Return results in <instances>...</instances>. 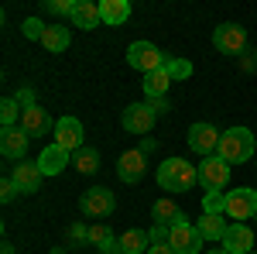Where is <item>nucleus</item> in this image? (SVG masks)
<instances>
[{
    "label": "nucleus",
    "mask_w": 257,
    "mask_h": 254,
    "mask_svg": "<svg viewBox=\"0 0 257 254\" xmlns=\"http://www.w3.org/2000/svg\"><path fill=\"white\" fill-rule=\"evenodd\" d=\"M199 182V165H189L185 158H168L158 165V186L165 193H185Z\"/></svg>",
    "instance_id": "f257e3e1"
},
{
    "label": "nucleus",
    "mask_w": 257,
    "mask_h": 254,
    "mask_svg": "<svg viewBox=\"0 0 257 254\" xmlns=\"http://www.w3.org/2000/svg\"><path fill=\"white\" fill-rule=\"evenodd\" d=\"M226 165H243L247 158H254V134L247 127H230L219 137V151H216Z\"/></svg>",
    "instance_id": "f03ea898"
},
{
    "label": "nucleus",
    "mask_w": 257,
    "mask_h": 254,
    "mask_svg": "<svg viewBox=\"0 0 257 254\" xmlns=\"http://www.w3.org/2000/svg\"><path fill=\"white\" fill-rule=\"evenodd\" d=\"M168 244L175 247V254H199V251H202V244H206V237L199 234L196 227L189 223V216L182 213L175 223L168 227Z\"/></svg>",
    "instance_id": "7ed1b4c3"
},
{
    "label": "nucleus",
    "mask_w": 257,
    "mask_h": 254,
    "mask_svg": "<svg viewBox=\"0 0 257 254\" xmlns=\"http://www.w3.org/2000/svg\"><path fill=\"white\" fill-rule=\"evenodd\" d=\"M79 210H82V216H93V220H106V216L117 210V199H113V193H110L106 186H93V189H86V193H82Z\"/></svg>",
    "instance_id": "20e7f679"
},
{
    "label": "nucleus",
    "mask_w": 257,
    "mask_h": 254,
    "mask_svg": "<svg viewBox=\"0 0 257 254\" xmlns=\"http://www.w3.org/2000/svg\"><path fill=\"white\" fill-rule=\"evenodd\" d=\"M127 62H131V69H141V72L148 76V72H155V69L165 65V55H161L151 41H134V45L127 48Z\"/></svg>",
    "instance_id": "39448f33"
},
{
    "label": "nucleus",
    "mask_w": 257,
    "mask_h": 254,
    "mask_svg": "<svg viewBox=\"0 0 257 254\" xmlns=\"http://www.w3.org/2000/svg\"><path fill=\"white\" fill-rule=\"evenodd\" d=\"M199 182L206 186V193H219L226 182H230V165L219 155H209L202 165H199Z\"/></svg>",
    "instance_id": "423d86ee"
},
{
    "label": "nucleus",
    "mask_w": 257,
    "mask_h": 254,
    "mask_svg": "<svg viewBox=\"0 0 257 254\" xmlns=\"http://www.w3.org/2000/svg\"><path fill=\"white\" fill-rule=\"evenodd\" d=\"M213 45L219 52H226V55H240L247 48V31L240 24H233V21H226V24H219L213 31Z\"/></svg>",
    "instance_id": "0eeeda50"
},
{
    "label": "nucleus",
    "mask_w": 257,
    "mask_h": 254,
    "mask_svg": "<svg viewBox=\"0 0 257 254\" xmlns=\"http://www.w3.org/2000/svg\"><path fill=\"white\" fill-rule=\"evenodd\" d=\"M226 213L233 216V220H250L257 216V193L250 186H243V189H233V193H226Z\"/></svg>",
    "instance_id": "6e6552de"
},
{
    "label": "nucleus",
    "mask_w": 257,
    "mask_h": 254,
    "mask_svg": "<svg viewBox=\"0 0 257 254\" xmlns=\"http://www.w3.org/2000/svg\"><path fill=\"white\" fill-rule=\"evenodd\" d=\"M11 179H14V186H18L21 196H31V193H38V189H41L45 172L38 168V161H28V158H24V161H18V165H14Z\"/></svg>",
    "instance_id": "1a4fd4ad"
},
{
    "label": "nucleus",
    "mask_w": 257,
    "mask_h": 254,
    "mask_svg": "<svg viewBox=\"0 0 257 254\" xmlns=\"http://www.w3.org/2000/svg\"><path fill=\"white\" fill-rule=\"evenodd\" d=\"M55 144L59 148H65L69 155H76L79 148H86L82 144V124L76 117H59L55 120Z\"/></svg>",
    "instance_id": "9d476101"
},
{
    "label": "nucleus",
    "mask_w": 257,
    "mask_h": 254,
    "mask_svg": "<svg viewBox=\"0 0 257 254\" xmlns=\"http://www.w3.org/2000/svg\"><path fill=\"white\" fill-rule=\"evenodd\" d=\"M219 137H223V134H216L213 124H192V127H189V148L209 158V155H216V151H219Z\"/></svg>",
    "instance_id": "9b49d317"
},
{
    "label": "nucleus",
    "mask_w": 257,
    "mask_h": 254,
    "mask_svg": "<svg viewBox=\"0 0 257 254\" xmlns=\"http://www.w3.org/2000/svg\"><path fill=\"white\" fill-rule=\"evenodd\" d=\"M123 131H131V134H148L151 127H155V110L148 107V103H131L127 110H123Z\"/></svg>",
    "instance_id": "f8f14e48"
},
{
    "label": "nucleus",
    "mask_w": 257,
    "mask_h": 254,
    "mask_svg": "<svg viewBox=\"0 0 257 254\" xmlns=\"http://www.w3.org/2000/svg\"><path fill=\"white\" fill-rule=\"evenodd\" d=\"M223 251L230 254H250L254 251V230L250 227H243V223H233V227H226V234H223Z\"/></svg>",
    "instance_id": "ddd939ff"
},
{
    "label": "nucleus",
    "mask_w": 257,
    "mask_h": 254,
    "mask_svg": "<svg viewBox=\"0 0 257 254\" xmlns=\"http://www.w3.org/2000/svg\"><path fill=\"white\" fill-rule=\"evenodd\" d=\"M48 127H55V124H52V114H48L45 107H28V110L21 114V131L28 137H45Z\"/></svg>",
    "instance_id": "4468645a"
},
{
    "label": "nucleus",
    "mask_w": 257,
    "mask_h": 254,
    "mask_svg": "<svg viewBox=\"0 0 257 254\" xmlns=\"http://www.w3.org/2000/svg\"><path fill=\"white\" fill-rule=\"evenodd\" d=\"M0 155L11 158V161H24V155H28V134H24L21 127L4 131V134H0Z\"/></svg>",
    "instance_id": "2eb2a0df"
},
{
    "label": "nucleus",
    "mask_w": 257,
    "mask_h": 254,
    "mask_svg": "<svg viewBox=\"0 0 257 254\" xmlns=\"http://www.w3.org/2000/svg\"><path fill=\"white\" fill-rule=\"evenodd\" d=\"M144 151L141 148H134V151H123L117 161V176L120 182H141V176H144Z\"/></svg>",
    "instance_id": "dca6fc26"
},
{
    "label": "nucleus",
    "mask_w": 257,
    "mask_h": 254,
    "mask_svg": "<svg viewBox=\"0 0 257 254\" xmlns=\"http://www.w3.org/2000/svg\"><path fill=\"white\" fill-rule=\"evenodd\" d=\"M65 165H69V151L59 148L55 141L38 155V168L45 172V176H59V172H65Z\"/></svg>",
    "instance_id": "f3484780"
},
{
    "label": "nucleus",
    "mask_w": 257,
    "mask_h": 254,
    "mask_svg": "<svg viewBox=\"0 0 257 254\" xmlns=\"http://www.w3.org/2000/svg\"><path fill=\"white\" fill-rule=\"evenodd\" d=\"M72 21H76V28H82V31L99 28V24H103L99 4H93V0H76V7H72Z\"/></svg>",
    "instance_id": "a211bd4d"
},
{
    "label": "nucleus",
    "mask_w": 257,
    "mask_h": 254,
    "mask_svg": "<svg viewBox=\"0 0 257 254\" xmlns=\"http://www.w3.org/2000/svg\"><path fill=\"white\" fill-rule=\"evenodd\" d=\"M99 14H103V24L120 28V24L131 21V4H127V0H103V4H99Z\"/></svg>",
    "instance_id": "6ab92c4d"
},
{
    "label": "nucleus",
    "mask_w": 257,
    "mask_h": 254,
    "mask_svg": "<svg viewBox=\"0 0 257 254\" xmlns=\"http://www.w3.org/2000/svg\"><path fill=\"white\" fill-rule=\"evenodd\" d=\"M172 82H175V79L168 76V69L161 65V69H155V72H148V76H144V97H148V100H155V97H165Z\"/></svg>",
    "instance_id": "aec40b11"
},
{
    "label": "nucleus",
    "mask_w": 257,
    "mask_h": 254,
    "mask_svg": "<svg viewBox=\"0 0 257 254\" xmlns=\"http://www.w3.org/2000/svg\"><path fill=\"white\" fill-rule=\"evenodd\" d=\"M69 41H72V35H69V28H62V24H48L45 35H41V45H45L48 52H65Z\"/></svg>",
    "instance_id": "412c9836"
},
{
    "label": "nucleus",
    "mask_w": 257,
    "mask_h": 254,
    "mask_svg": "<svg viewBox=\"0 0 257 254\" xmlns=\"http://www.w3.org/2000/svg\"><path fill=\"white\" fill-rule=\"evenodd\" d=\"M151 216H155V223H161V227H172L178 216H182V210H178L175 199H158L151 206Z\"/></svg>",
    "instance_id": "4be33fe9"
},
{
    "label": "nucleus",
    "mask_w": 257,
    "mask_h": 254,
    "mask_svg": "<svg viewBox=\"0 0 257 254\" xmlns=\"http://www.w3.org/2000/svg\"><path fill=\"white\" fill-rule=\"evenodd\" d=\"M120 244H123L127 254H148L151 251V234H144V230H127V234L120 237Z\"/></svg>",
    "instance_id": "5701e85b"
},
{
    "label": "nucleus",
    "mask_w": 257,
    "mask_h": 254,
    "mask_svg": "<svg viewBox=\"0 0 257 254\" xmlns=\"http://www.w3.org/2000/svg\"><path fill=\"white\" fill-rule=\"evenodd\" d=\"M196 230L206 240H223V234H226V223L219 220V216H209V213H202V220L196 223Z\"/></svg>",
    "instance_id": "b1692460"
},
{
    "label": "nucleus",
    "mask_w": 257,
    "mask_h": 254,
    "mask_svg": "<svg viewBox=\"0 0 257 254\" xmlns=\"http://www.w3.org/2000/svg\"><path fill=\"white\" fill-rule=\"evenodd\" d=\"M72 161H76V168H79L82 176H93L99 168V155H96V148H79L76 155H72Z\"/></svg>",
    "instance_id": "393cba45"
},
{
    "label": "nucleus",
    "mask_w": 257,
    "mask_h": 254,
    "mask_svg": "<svg viewBox=\"0 0 257 254\" xmlns=\"http://www.w3.org/2000/svg\"><path fill=\"white\" fill-rule=\"evenodd\" d=\"M21 114H24V110H21V103L14 97L4 100V103H0V124H4V131H11V127H14V120H18Z\"/></svg>",
    "instance_id": "a878e982"
},
{
    "label": "nucleus",
    "mask_w": 257,
    "mask_h": 254,
    "mask_svg": "<svg viewBox=\"0 0 257 254\" xmlns=\"http://www.w3.org/2000/svg\"><path fill=\"white\" fill-rule=\"evenodd\" d=\"M202 213H209V216L226 213V193H206L202 196Z\"/></svg>",
    "instance_id": "bb28decb"
},
{
    "label": "nucleus",
    "mask_w": 257,
    "mask_h": 254,
    "mask_svg": "<svg viewBox=\"0 0 257 254\" xmlns=\"http://www.w3.org/2000/svg\"><path fill=\"white\" fill-rule=\"evenodd\" d=\"M165 69L172 79H189L192 76V62L189 59H165Z\"/></svg>",
    "instance_id": "cd10ccee"
},
{
    "label": "nucleus",
    "mask_w": 257,
    "mask_h": 254,
    "mask_svg": "<svg viewBox=\"0 0 257 254\" xmlns=\"http://www.w3.org/2000/svg\"><path fill=\"white\" fill-rule=\"evenodd\" d=\"M21 31H24V38H31V41H41V35H45V24H41L38 18H28L24 24H21Z\"/></svg>",
    "instance_id": "c85d7f7f"
},
{
    "label": "nucleus",
    "mask_w": 257,
    "mask_h": 254,
    "mask_svg": "<svg viewBox=\"0 0 257 254\" xmlns=\"http://www.w3.org/2000/svg\"><path fill=\"white\" fill-rule=\"evenodd\" d=\"M113 240V234H110V227L103 223V227H89V244H96V247H106Z\"/></svg>",
    "instance_id": "c756f323"
},
{
    "label": "nucleus",
    "mask_w": 257,
    "mask_h": 254,
    "mask_svg": "<svg viewBox=\"0 0 257 254\" xmlns=\"http://www.w3.org/2000/svg\"><path fill=\"white\" fill-rule=\"evenodd\" d=\"M41 7L52 11V14H69V18H72V7H76V4H69V0H45Z\"/></svg>",
    "instance_id": "7c9ffc66"
},
{
    "label": "nucleus",
    "mask_w": 257,
    "mask_h": 254,
    "mask_svg": "<svg viewBox=\"0 0 257 254\" xmlns=\"http://www.w3.org/2000/svg\"><path fill=\"white\" fill-rule=\"evenodd\" d=\"M14 196H18V186H14V179L4 176V182H0V199H4V203H14Z\"/></svg>",
    "instance_id": "2f4dec72"
},
{
    "label": "nucleus",
    "mask_w": 257,
    "mask_h": 254,
    "mask_svg": "<svg viewBox=\"0 0 257 254\" xmlns=\"http://www.w3.org/2000/svg\"><path fill=\"white\" fill-rule=\"evenodd\" d=\"M21 103V110H28V107H38V103H35V90H31V86H24V90H18V97H14Z\"/></svg>",
    "instance_id": "473e14b6"
},
{
    "label": "nucleus",
    "mask_w": 257,
    "mask_h": 254,
    "mask_svg": "<svg viewBox=\"0 0 257 254\" xmlns=\"http://www.w3.org/2000/svg\"><path fill=\"white\" fill-rule=\"evenodd\" d=\"M148 107L155 110V117H158V114H168V110H172V103H168V97H155V100H148Z\"/></svg>",
    "instance_id": "72a5a7b5"
},
{
    "label": "nucleus",
    "mask_w": 257,
    "mask_h": 254,
    "mask_svg": "<svg viewBox=\"0 0 257 254\" xmlns=\"http://www.w3.org/2000/svg\"><path fill=\"white\" fill-rule=\"evenodd\" d=\"M69 240H89V227L86 223H72L69 227Z\"/></svg>",
    "instance_id": "f704fd0d"
},
{
    "label": "nucleus",
    "mask_w": 257,
    "mask_h": 254,
    "mask_svg": "<svg viewBox=\"0 0 257 254\" xmlns=\"http://www.w3.org/2000/svg\"><path fill=\"white\" fill-rule=\"evenodd\" d=\"M148 234H151V244H168V227H161V223H155Z\"/></svg>",
    "instance_id": "c9c22d12"
},
{
    "label": "nucleus",
    "mask_w": 257,
    "mask_h": 254,
    "mask_svg": "<svg viewBox=\"0 0 257 254\" xmlns=\"http://www.w3.org/2000/svg\"><path fill=\"white\" fill-rule=\"evenodd\" d=\"M240 55H243V69H247V72H254V69H257V52H254V48H243Z\"/></svg>",
    "instance_id": "e433bc0d"
},
{
    "label": "nucleus",
    "mask_w": 257,
    "mask_h": 254,
    "mask_svg": "<svg viewBox=\"0 0 257 254\" xmlns=\"http://www.w3.org/2000/svg\"><path fill=\"white\" fill-rule=\"evenodd\" d=\"M99 254H127V251H123V244H120V240H110L106 247H99Z\"/></svg>",
    "instance_id": "4c0bfd02"
},
{
    "label": "nucleus",
    "mask_w": 257,
    "mask_h": 254,
    "mask_svg": "<svg viewBox=\"0 0 257 254\" xmlns=\"http://www.w3.org/2000/svg\"><path fill=\"white\" fill-rule=\"evenodd\" d=\"M148 254H175V247H172V244H151Z\"/></svg>",
    "instance_id": "58836bf2"
},
{
    "label": "nucleus",
    "mask_w": 257,
    "mask_h": 254,
    "mask_svg": "<svg viewBox=\"0 0 257 254\" xmlns=\"http://www.w3.org/2000/svg\"><path fill=\"white\" fill-rule=\"evenodd\" d=\"M206 254H230V251H223V247H213V251H206Z\"/></svg>",
    "instance_id": "ea45409f"
},
{
    "label": "nucleus",
    "mask_w": 257,
    "mask_h": 254,
    "mask_svg": "<svg viewBox=\"0 0 257 254\" xmlns=\"http://www.w3.org/2000/svg\"><path fill=\"white\" fill-rule=\"evenodd\" d=\"M0 254H14V247H11V244H4V251H0Z\"/></svg>",
    "instance_id": "a19ab883"
},
{
    "label": "nucleus",
    "mask_w": 257,
    "mask_h": 254,
    "mask_svg": "<svg viewBox=\"0 0 257 254\" xmlns=\"http://www.w3.org/2000/svg\"><path fill=\"white\" fill-rule=\"evenodd\" d=\"M48 254H65V247H55V251H48Z\"/></svg>",
    "instance_id": "79ce46f5"
},
{
    "label": "nucleus",
    "mask_w": 257,
    "mask_h": 254,
    "mask_svg": "<svg viewBox=\"0 0 257 254\" xmlns=\"http://www.w3.org/2000/svg\"><path fill=\"white\" fill-rule=\"evenodd\" d=\"M250 254H257V251H250Z\"/></svg>",
    "instance_id": "37998d69"
},
{
    "label": "nucleus",
    "mask_w": 257,
    "mask_h": 254,
    "mask_svg": "<svg viewBox=\"0 0 257 254\" xmlns=\"http://www.w3.org/2000/svg\"><path fill=\"white\" fill-rule=\"evenodd\" d=\"M254 220H257V216H254Z\"/></svg>",
    "instance_id": "c03bdc74"
}]
</instances>
